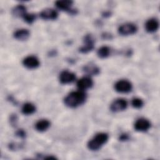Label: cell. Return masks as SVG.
Wrapping results in <instances>:
<instances>
[{
  "instance_id": "15",
  "label": "cell",
  "mask_w": 160,
  "mask_h": 160,
  "mask_svg": "<svg viewBox=\"0 0 160 160\" xmlns=\"http://www.w3.org/2000/svg\"><path fill=\"white\" fill-rule=\"evenodd\" d=\"M51 125V122L48 119H41L38 121L35 124L36 129L39 132H44L46 131Z\"/></svg>"
},
{
  "instance_id": "3",
  "label": "cell",
  "mask_w": 160,
  "mask_h": 160,
  "mask_svg": "<svg viewBox=\"0 0 160 160\" xmlns=\"http://www.w3.org/2000/svg\"><path fill=\"white\" fill-rule=\"evenodd\" d=\"M114 89L118 92L128 93L131 91L132 85L130 81L126 79H121L115 83Z\"/></svg>"
},
{
  "instance_id": "6",
  "label": "cell",
  "mask_w": 160,
  "mask_h": 160,
  "mask_svg": "<svg viewBox=\"0 0 160 160\" xmlns=\"http://www.w3.org/2000/svg\"><path fill=\"white\" fill-rule=\"evenodd\" d=\"M94 39L91 34H87L84 38V46L79 48V52L86 54L91 51L94 47Z\"/></svg>"
},
{
  "instance_id": "18",
  "label": "cell",
  "mask_w": 160,
  "mask_h": 160,
  "mask_svg": "<svg viewBox=\"0 0 160 160\" xmlns=\"http://www.w3.org/2000/svg\"><path fill=\"white\" fill-rule=\"evenodd\" d=\"M84 71L90 75H97L99 73L100 69L95 64H87L83 68Z\"/></svg>"
},
{
  "instance_id": "17",
  "label": "cell",
  "mask_w": 160,
  "mask_h": 160,
  "mask_svg": "<svg viewBox=\"0 0 160 160\" xmlns=\"http://www.w3.org/2000/svg\"><path fill=\"white\" fill-rule=\"evenodd\" d=\"M36 106L33 104L31 102H26L23 104L21 109V112L23 114L30 115L33 114L36 111Z\"/></svg>"
},
{
  "instance_id": "23",
  "label": "cell",
  "mask_w": 160,
  "mask_h": 160,
  "mask_svg": "<svg viewBox=\"0 0 160 160\" xmlns=\"http://www.w3.org/2000/svg\"><path fill=\"white\" fill-rule=\"evenodd\" d=\"M26 134L25 131H24V129H18V130L16 131V136H18V137H19V138H21V139L25 138H26Z\"/></svg>"
},
{
  "instance_id": "1",
  "label": "cell",
  "mask_w": 160,
  "mask_h": 160,
  "mask_svg": "<svg viewBox=\"0 0 160 160\" xmlns=\"http://www.w3.org/2000/svg\"><path fill=\"white\" fill-rule=\"evenodd\" d=\"M86 94L81 90L69 93L64 99V104L70 108H75L84 104L86 100Z\"/></svg>"
},
{
  "instance_id": "24",
  "label": "cell",
  "mask_w": 160,
  "mask_h": 160,
  "mask_svg": "<svg viewBox=\"0 0 160 160\" xmlns=\"http://www.w3.org/2000/svg\"><path fill=\"white\" fill-rule=\"evenodd\" d=\"M129 139V136L126 134V133H124V134H122L120 137H119V140L120 141H126Z\"/></svg>"
},
{
  "instance_id": "22",
  "label": "cell",
  "mask_w": 160,
  "mask_h": 160,
  "mask_svg": "<svg viewBox=\"0 0 160 160\" xmlns=\"http://www.w3.org/2000/svg\"><path fill=\"white\" fill-rule=\"evenodd\" d=\"M10 124H11V126H16L18 122V117L17 115L16 114H11V116H10Z\"/></svg>"
},
{
  "instance_id": "20",
  "label": "cell",
  "mask_w": 160,
  "mask_h": 160,
  "mask_svg": "<svg viewBox=\"0 0 160 160\" xmlns=\"http://www.w3.org/2000/svg\"><path fill=\"white\" fill-rule=\"evenodd\" d=\"M24 21L29 24H32L34 21L36 20V16L35 14L33 13H26L23 17H22Z\"/></svg>"
},
{
  "instance_id": "8",
  "label": "cell",
  "mask_w": 160,
  "mask_h": 160,
  "mask_svg": "<svg viewBox=\"0 0 160 160\" xmlns=\"http://www.w3.org/2000/svg\"><path fill=\"white\" fill-rule=\"evenodd\" d=\"M22 64L25 68L29 69H33L39 66L40 62L37 57L34 56H28L22 60Z\"/></svg>"
},
{
  "instance_id": "10",
  "label": "cell",
  "mask_w": 160,
  "mask_h": 160,
  "mask_svg": "<svg viewBox=\"0 0 160 160\" xmlns=\"http://www.w3.org/2000/svg\"><path fill=\"white\" fill-rule=\"evenodd\" d=\"M59 81L61 84H67L74 82L76 79V74L74 72H70L69 71H62L59 77Z\"/></svg>"
},
{
  "instance_id": "12",
  "label": "cell",
  "mask_w": 160,
  "mask_h": 160,
  "mask_svg": "<svg viewBox=\"0 0 160 160\" xmlns=\"http://www.w3.org/2000/svg\"><path fill=\"white\" fill-rule=\"evenodd\" d=\"M93 85V81L90 77H83L77 82V87L79 90L84 91L91 88Z\"/></svg>"
},
{
  "instance_id": "14",
  "label": "cell",
  "mask_w": 160,
  "mask_h": 160,
  "mask_svg": "<svg viewBox=\"0 0 160 160\" xmlns=\"http://www.w3.org/2000/svg\"><path fill=\"white\" fill-rule=\"evenodd\" d=\"M30 32L26 29H20L16 31L14 33V38L19 41H25L29 38Z\"/></svg>"
},
{
  "instance_id": "16",
  "label": "cell",
  "mask_w": 160,
  "mask_h": 160,
  "mask_svg": "<svg viewBox=\"0 0 160 160\" xmlns=\"http://www.w3.org/2000/svg\"><path fill=\"white\" fill-rule=\"evenodd\" d=\"M12 13L16 17H23L26 12V8L23 4H19L12 9Z\"/></svg>"
},
{
  "instance_id": "19",
  "label": "cell",
  "mask_w": 160,
  "mask_h": 160,
  "mask_svg": "<svg viewBox=\"0 0 160 160\" xmlns=\"http://www.w3.org/2000/svg\"><path fill=\"white\" fill-rule=\"evenodd\" d=\"M110 54V48L108 46H104L98 49L97 51L98 56L101 59L108 58Z\"/></svg>"
},
{
  "instance_id": "26",
  "label": "cell",
  "mask_w": 160,
  "mask_h": 160,
  "mask_svg": "<svg viewBox=\"0 0 160 160\" xmlns=\"http://www.w3.org/2000/svg\"><path fill=\"white\" fill-rule=\"evenodd\" d=\"M110 14H111V13L109 12H104L102 15H103V16H110Z\"/></svg>"
},
{
  "instance_id": "9",
  "label": "cell",
  "mask_w": 160,
  "mask_h": 160,
  "mask_svg": "<svg viewBox=\"0 0 160 160\" xmlns=\"http://www.w3.org/2000/svg\"><path fill=\"white\" fill-rule=\"evenodd\" d=\"M134 128L137 131L145 132L151 128V122L148 119L141 118L136 120L134 124Z\"/></svg>"
},
{
  "instance_id": "11",
  "label": "cell",
  "mask_w": 160,
  "mask_h": 160,
  "mask_svg": "<svg viewBox=\"0 0 160 160\" xmlns=\"http://www.w3.org/2000/svg\"><path fill=\"white\" fill-rule=\"evenodd\" d=\"M39 16L44 20H55L58 17V12L54 9L47 8L43 9Z\"/></svg>"
},
{
  "instance_id": "2",
  "label": "cell",
  "mask_w": 160,
  "mask_h": 160,
  "mask_svg": "<svg viewBox=\"0 0 160 160\" xmlns=\"http://www.w3.org/2000/svg\"><path fill=\"white\" fill-rule=\"evenodd\" d=\"M108 139L109 135L107 133L99 132L88 141V148L91 151H98L108 142Z\"/></svg>"
},
{
  "instance_id": "21",
  "label": "cell",
  "mask_w": 160,
  "mask_h": 160,
  "mask_svg": "<svg viewBox=\"0 0 160 160\" xmlns=\"http://www.w3.org/2000/svg\"><path fill=\"white\" fill-rule=\"evenodd\" d=\"M131 104L133 108L136 109H140L143 106L144 102L141 99L138 98H135L132 99Z\"/></svg>"
},
{
  "instance_id": "4",
  "label": "cell",
  "mask_w": 160,
  "mask_h": 160,
  "mask_svg": "<svg viewBox=\"0 0 160 160\" xmlns=\"http://www.w3.org/2000/svg\"><path fill=\"white\" fill-rule=\"evenodd\" d=\"M118 31L122 36H129L135 34L138 31V28L134 24L128 22L120 26Z\"/></svg>"
},
{
  "instance_id": "25",
  "label": "cell",
  "mask_w": 160,
  "mask_h": 160,
  "mask_svg": "<svg viewBox=\"0 0 160 160\" xmlns=\"http://www.w3.org/2000/svg\"><path fill=\"white\" fill-rule=\"evenodd\" d=\"M111 34H107L106 33H105L104 34H102V37H103V38L104 39H111Z\"/></svg>"
},
{
  "instance_id": "13",
  "label": "cell",
  "mask_w": 160,
  "mask_h": 160,
  "mask_svg": "<svg viewBox=\"0 0 160 160\" xmlns=\"http://www.w3.org/2000/svg\"><path fill=\"white\" fill-rule=\"evenodd\" d=\"M159 22L155 18L148 19L145 24V29L148 32L152 33L158 31L159 28Z\"/></svg>"
},
{
  "instance_id": "5",
  "label": "cell",
  "mask_w": 160,
  "mask_h": 160,
  "mask_svg": "<svg viewBox=\"0 0 160 160\" xmlns=\"http://www.w3.org/2000/svg\"><path fill=\"white\" fill-rule=\"evenodd\" d=\"M56 6L60 10L68 12L71 14H76L77 11L72 8L73 1L71 0H59L55 2Z\"/></svg>"
},
{
  "instance_id": "7",
  "label": "cell",
  "mask_w": 160,
  "mask_h": 160,
  "mask_svg": "<svg viewBox=\"0 0 160 160\" xmlns=\"http://www.w3.org/2000/svg\"><path fill=\"white\" fill-rule=\"evenodd\" d=\"M128 107V102L122 98H118L114 100L110 106V109L112 112H117L125 110Z\"/></svg>"
}]
</instances>
